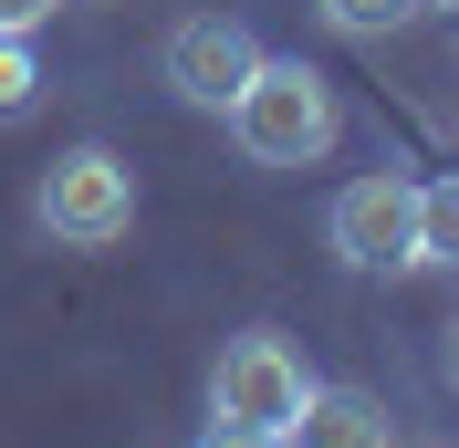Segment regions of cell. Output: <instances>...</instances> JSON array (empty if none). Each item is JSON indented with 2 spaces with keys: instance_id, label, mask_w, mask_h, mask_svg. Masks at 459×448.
Masks as SVG:
<instances>
[{
  "instance_id": "obj_5",
  "label": "cell",
  "mask_w": 459,
  "mask_h": 448,
  "mask_svg": "<svg viewBox=\"0 0 459 448\" xmlns=\"http://www.w3.org/2000/svg\"><path fill=\"white\" fill-rule=\"evenodd\" d=\"M157 73H168V94H178V105L230 115V94L261 73V31L240 22V11H188V22L157 42Z\"/></svg>"
},
{
  "instance_id": "obj_1",
  "label": "cell",
  "mask_w": 459,
  "mask_h": 448,
  "mask_svg": "<svg viewBox=\"0 0 459 448\" xmlns=\"http://www.w3.org/2000/svg\"><path fill=\"white\" fill-rule=\"evenodd\" d=\"M230 146H240L251 168H324L344 146V94L324 84L314 63L261 53V73L230 94Z\"/></svg>"
},
{
  "instance_id": "obj_9",
  "label": "cell",
  "mask_w": 459,
  "mask_h": 448,
  "mask_svg": "<svg viewBox=\"0 0 459 448\" xmlns=\"http://www.w3.org/2000/svg\"><path fill=\"white\" fill-rule=\"evenodd\" d=\"M42 105V63H31V31H0V125H22Z\"/></svg>"
},
{
  "instance_id": "obj_2",
  "label": "cell",
  "mask_w": 459,
  "mask_h": 448,
  "mask_svg": "<svg viewBox=\"0 0 459 448\" xmlns=\"http://www.w3.org/2000/svg\"><path fill=\"white\" fill-rule=\"evenodd\" d=\"M303 396H314V365L292 355L272 323L261 334H230L220 365H209V427H230V438H282L303 418Z\"/></svg>"
},
{
  "instance_id": "obj_7",
  "label": "cell",
  "mask_w": 459,
  "mask_h": 448,
  "mask_svg": "<svg viewBox=\"0 0 459 448\" xmlns=\"http://www.w3.org/2000/svg\"><path fill=\"white\" fill-rule=\"evenodd\" d=\"M418 271H459V177H418Z\"/></svg>"
},
{
  "instance_id": "obj_3",
  "label": "cell",
  "mask_w": 459,
  "mask_h": 448,
  "mask_svg": "<svg viewBox=\"0 0 459 448\" xmlns=\"http://www.w3.org/2000/svg\"><path fill=\"white\" fill-rule=\"evenodd\" d=\"M31 220L53 229L63 251H115L136 229V168L115 146H63L42 168V188H31Z\"/></svg>"
},
{
  "instance_id": "obj_11",
  "label": "cell",
  "mask_w": 459,
  "mask_h": 448,
  "mask_svg": "<svg viewBox=\"0 0 459 448\" xmlns=\"http://www.w3.org/2000/svg\"><path fill=\"white\" fill-rule=\"evenodd\" d=\"M438 386L459 396V313H449V323H438Z\"/></svg>"
},
{
  "instance_id": "obj_14",
  "label": "cell",
  "mask_w": 459,
  "mask_h": 448,
  "mask_svg": "<svg viewBox=\"0 0 459 448\" xmlns=\"http://www.w3.org/2000/svg\"><path fill=\"white\" fill-rule=\"evenodd\" d=\"M429 448H449V438H429Z\"/></svg>"
},
{
  "instance_id": "obj_8",
  "label": "cell",
  "mask_w": 459,
  "mask_h": 448,
  "mask_svg": "<svg viewBox=\"0 0 459 448\" xmlns=\"http://www.w3.org/2000/svg\"><path fill=\"white\" fill-rule=\"evenodd\" d=\"M314 11H324V31H344V42H397L429 0H314Z\"/></svg>"
},
{
  "instance_id": "obj_13",
  "label": "cell",
  "mask_w": 459,
  "mask_h": 448,
  "mask_svg": "<svg viewBox=\"0 0 459 448\" xmlns=\"http://www.w3.org/2000/svg\"><path fill=\"white\" fill-rule=\"evenodd\" d=\"M429 11H449V22H459V0H429Z\"/></svg>"
},
{
  "instance_id": "obj_10",
  "label": "cell",
  "mask_w": 459,
  "mask_h": 448,
  "mask_svg": "<svg viewBox=\"0 0 459 448\" xmlns=\"http://www.w3.org/2000/svg\"><path fill=\"white\" fill-rule=\"evenodd\" d=\"M53 11H63V0H0V31H42Z\"/></svg>"
},
{
  "instance_id": "obj_12",
  "label": "cell",
  "mask_w": 459,
  "mask_h": 448,
  "mask_svg": "<svg viewBox=\"0 0 459 448\" xmlns=\"http://www.w3.org/2000/svg\"><path fill=\"white\" fill-rule=\"evenodd\" d=\"M199 448H272V438H230V427H209V438Z\"/></svg>"
},
{
  "instance_id": "obj_6",
  "label": "cell",
  "mask_w": 459,
  "mask_h": 448,
  "mask_svg": "<svg viewBox=\"0 0 459 448\" xmlns=\"http://www.w3.org/2000/svg\"><path fill=\"white\" fill-rule=\"evenodd\" d=\"M272 448H397V418H386V396H366V386H324V375H314L303 418H292Z\"/></svg>"
},
{
  "instance_id": "obj_4",
  "label": "cell",
  "mask_w": 459,
  "mask_h": 448,
  "mask_svg": "<svg viewBox=\"0 0 459 448\" xmlns=\"http://www.w3.org/2000/svg\"><path fill=\"white\" fill-rule=\"evenodd\" d=\"M324 240H334L344 271H418V177L407 168H366L355 188H334Z\"/></svg>"
}]
</instances>
